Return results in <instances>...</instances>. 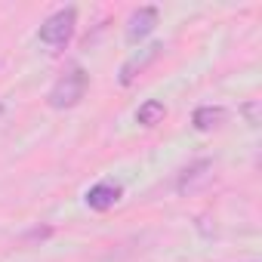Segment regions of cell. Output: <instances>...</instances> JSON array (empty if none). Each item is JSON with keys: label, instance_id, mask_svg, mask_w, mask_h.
Listing matches in <instances>:
<instances>
[{"label": "cell", "instance_id": "277c9868", "mask_svg": "<svg viewBox=\"0 0 262 262\" xmlns=\"http://www.w3.org/2000/svg\"><path fill=\"white\" fill-rule=\"evenodd\" d=\"M158 25V7H139L133 16L126 19V40L139 43L142 37H148Z\"/></svg>", "mask_w": 262, "mask_h": 262}, {"label": "cell", "instance_id": "52a82bcc", "mask_svg": "<svg viewBox=\"0 0 262 262\" xmlns=\"http://www.w3.org/2000/svg\"><path fill=\"white\" fill-rule=\"evenodd\" d=\"M167 117V108H164V102H158V99H145L142 105H139V111H136V120L142 123V126H155V123H161Z\"/></svg>", "mask_w": 262, "mask_h": 262}, {"label": "cell", "instance_id": "3957f363", "mask_svg": "<svg viewBox=\"0 0 262 262\" xmlns=\"http://www.w3.org/2000/svg\"><path fill=\"white\" fill-rule=\"evenodd\" d=\"M161 53H164V43H148V47H142L139 53H133V56H129V59L120 65V77H117L120 86H129V83H133V80H136Z\"/></svg>", "mask_w": 262, "mask_h": 262}, {"label": "cell", "instance_id": "ba28073f", "mask_svg": "<svg viewBox=\"0 0 262 262\" xmlns=\"http://www.w3.org/2000/svg\"><path fill=\"white\" fill-rule=\"evenodd\" d=\"M213 164L210 161H198V164H191L188 170H182V179H179V191H188V188H194V182H204L207 179V170H210Z\"/></svg>", "mask_w": 262, "mask_h": 262}, {"label": "cell", "instance_id": "6da1fadb", "mask_svg": "<svg viewBox=\"0 0 262 262\" xmlns=\"http://www.w3.org/2000/svg\"><path fill=\"white\" fill-rule=\"evenodd\" d=\"M86 86H90V74H86L80 65H71V68L53 83V90L47 93V102H50V108H56V111L74 108V105L86 96Z\"/></svg>", "mask_w": 262, "mask_h": 262}, {"label": "cell", "instance_id": "8992f818", "mask_svg": "<svg viewBox=\"0 0 262 262\" xmlns=\"http://www.w3.org/2000/svg\"><path fill=\"white\" fill-rule=\"evenodd\" d=\"M222 120H225V108H219V105H201L191 114V123H194V129H201V133H210V129L222 126Z\"/></svg>", "mask_w": 262, "mask_h": 262}, {"label": "cell", "instance_id": "5b68a950", "mask_svg": "<svg viewBox=\"0 0 262 262\" xmlns=\"http://www.w3.org/2000/svg\"><path fill=\"white\" fill-rule=\"evenodd\" d=\"M120 198H123V188H120L117 182L105 179V182H96V185L86 191V207H90V210H99V213H105V210H111V207H114Z\"/></svg>", "mask_w": 262, "mask_h": 262}, {"label": "cell", "instance_id": "9c48e42d", "mask_svg": "<svg viewBox=\"0 0 262 262\" xmlns=\"http://www.w3.org/2000/svg\"><path fill=\"white\" fill-rule=\"evenodd\" d=\"M0 117H4V105H0Z\"/></svg>", "mask_w": 262, "mask_h": 262}, {"label": "cell", "instance_id": "7a4b0ae2", "mask_svg": "<svg viewBox=\"0 0 262 262\" xmlns=\"http://www.w3.org/2000/svg\"><path fill=\"white\" fill-rule=\"evenodd\" d=\"M74 28H77V10L74 7H65V10H56L37 31V40L50 50H62L71 43L74 37Z\"/></svg>", "mask_w": 262, "mask_h": 262}]
</instances>
